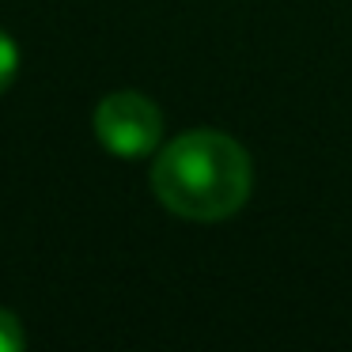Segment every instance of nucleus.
I'll list each match as a JSON object with an SVG mask.
<instances>
[{
    "mask_svg": "<svg viewBox=\"0 0 352 352\" xmlns=\"http://www.w3.org/2000/svg\"><path fill=\"white\" fill-rule=\"evenodd\" d=\"M254 167L239 140L216 129H190L160 152L152 190L167 212L193 223L235 216L250 201Z\"/></svg>",
    "mask_w": 352,
    "mask_h": 352,
    "instance_id": "f257e3e1",
    "label": "nucleus"
},
{
    "mask_svg": "<svg viewBox=\"0 0 352 352\" xmlns=\"http://www.w3.org/2000/svg\"><path fill=\"white\" fill-rule=\"evenodd\" d=\"M95 137L110 155L140 160L152 155L163 140V114L148 95L114 91L95 107Z\"/></svg>",
    "mask_w": 352,
    "mask_h": 352,
    "instance_id": "f03ea898",
    "label": "nucleus"
},
{
    "mask_svg": "<svg viewBox=\"0 0 352 352\" xmlns=\"http://www.w3.org/2000/svg\"><path fill=\"white\" fill-rule=\"evenodd\" d=\"M23 344H27L23 322H19L12 311H4V307H0V352H19Z\"/></svg>",
    "mask_w": 352,
    "mask_h": 352,
    "instance_id": "7ed1b4c3",
    "label": "nucleus"
},
{
    "mask_svg": "<svg viewBox=\"0 0 352 352\" xmlns=\"http://www.w3.org/2000/svg\"><path fill=\"white\" fill-rule=\"evenodd\" d=\"M16 72H19V46H16V42H12L4 31H0V95L12 87Z\"/></svg>",
    "mask_w": 352,
    "mask_h": 352,
    "instance_id": "20e7f679",
    "label": "nucleus"
}]
</instances>
